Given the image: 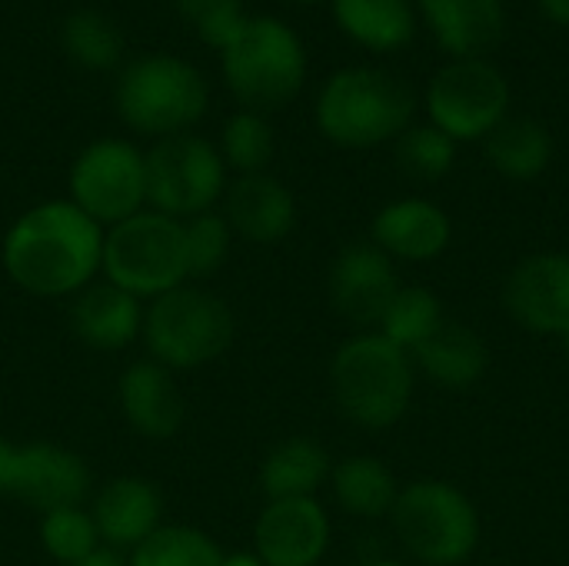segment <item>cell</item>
I'll return each instance as SVG.
<instances>
[{
	"label": "cell",
	"instance_id": "20",
	"mask_svg": "<svg viewBox=\"0 0 569 566\" xmlns=\"http://www.w3.org/2000/svg\"><path fill=\"white\" fill-rule=\"evenodd\" d=\"M160 494L153 484L140 477H120L113 480L93 507L97 534L113 547H140L153 530H160Z\"/></svg>",
	"mask_w": 569,
	"mask_h": 566
},
{
	"label": "cell",
	"instance_id": "9",
	"mask_svg": "<svg viewBox=\"0 0 569 566\" xmlns=\"http://www.w3.org/2000/svg\"><path fill=\"white\" fill-rule=\"evenodd\" d=\"M393 527L403 547L430 566L463 564L480 537L470 500L437 480L407 487L393 504Z\"/></svg>",
	"mask_w": 569,
	"mask_h": 566
},
{
	"label": "cell",
	"instance_id": "28",
	"mask_svg": "<svg viewBox=\"0 0 569 566\" xmlns=\"http://www.w3.org/2000/svg\"><path fill=\"white\" fill-rule=\"evenodd\" d=\"M220 157L227 167L243 173H263L273 157V130L263 113L237 110L227 117L220 133Z\"/></svg>",
	"mask_w": 569,
	"mask_h": 566
},
{
	"label": "cell",
	"instance_id": "33",
	"mask_svg": "<svg viewBox=\"0 0 569 566\" xmlns=\"http://www.w3.org/2000/svg\"><path fill=\"white\" fill-rule=\"evenodd\" d=\"M230 250V224L217 214H197L183 224L187 277H213Z\"/></svg>",
	"mask_w": 569,
	"mask_h": 566
},
{
	"label": "cell",
	"instance_id": "31",
	"mask_svg": "<svg viewBox=\"0 0 569 566\" xmlns=\"http://www.w3.org/2000/svg\"><path fill=\"white\" fill-rule=\"evenodd\" d=\"M457 160V140H450L433 123L407 127L397 137V163L413 180H440Z\"/></svg>",
	"mask_w": 569,
	"mask_h": 566
},
{
	"label": "cell",
	"instance_id": "27",
	"mask_svg": "<svg viewBox=\"0 0 569 566\" xmlns=\"http://www.w3.org/2000/svg\"><path fill=\"white\" fill-rule=\"evenodd\" d=\"M63 50L77 67L100 73V70H113L120 63L123 37L107 13L83 7L63 20Z\"/></svg>",
	"mask_w": 569,
	"mask_h": 566
},
{
	"label": "cell",
	"instance_id": "36",
	"mask_svg": "<svg viewBox=\"0 0 569 566\" xmlns=\"http://www.w3.org/2000/svg\"><path fill=\"white\" fill-rule=\"evenodd\" d=\"M540 13L557 23V27H569V0H537Z\"/></svg>",
	"mask_w": 569,
	"mask_h": 566
},
{
	"label": "cell",
	"instance_id": "7",
	"mask_svg": "<svg viewBox=\"0 0 569 566\" xmlns=\"http://www.w3.org/2000/svg\"><path fill=\"white\" fill-rule=\"evenodd\" d=\"M143 334L160 367L193 370L217 360L230 347L233 314L220 297L207 290L173 287L150 304Z\"/></svg>",
	"mask_w": 569,
	"mask_h": 566
},
{
	"label": "cell",
	"instance_id": "23",
	"mask_svg": "<svg viewBox=\"0 0 569 566\" xmlns=\"http://www.w3.org/2000/svg\"><path fill=\"white\" fill-rule=\"evenodd\" d=\"M420 367L443 387H473L487 370V347L483 340L460 327V324H440L417 350Z\"/></svg>",
	"mask_w": 569,
	"mask_h": 566
},
{
	"label": "cell",
	"instance_id": "1",
	"mask_svg": "<svg viewBox=\"0 0 569 566\" xmlns=\"http://www.w3.org/2000/svg\"><path fill=\"white\" fill-rule=\"evenodd\" d=\"M103 264V227L77 203L50 200L27 210L3 240V267L33 297L80 290Z\"/></svg>",
	"mask_w": 569,
	"mask_h": 566
},
{
	"label": "cell",
	"instance_id": "13",
	"mask_svg": "<svg viewBox=\"0 0 569 566\" xmlns=\"http://www.w3.org/2000/svg\"><path fill=\"white\" fill-rule=\"evenodd\" d=\"M253 537L257 557L267 566H313L327 550L330 524L313 497L270 500Z\"/></svg>",
	"mask_w": 569,
	"mask_h": 566
},
{
	"label": "cell",
	"instance_id": "5",
	"mask_svg": "<svg viewBox=\"0 0 569 566\" xmlns=\"http://www.w3.org/2000/svg\"><path fill=\"white\" fill-rule=\"evenodd\" d=\"M330 384L340 410L353 424L367 430H383L403 417L413 390V374L407 364V350L390 344L383 334H370L340 347L330 367Z\"/></svg>",
	"mask_w": 569,
	"mask_h": 566
},
{
	"label": "cell",
	"instance_id": "21",
	"mask_svg": "<svg viewBox=\"0 0 569 566\" xmlns=\"http://www.w3.org/2000/svg\"><path fill=\"white\" fill-rule=\"evenodd\" d=\"M373 237L383 254L407 260H430L450 240V220L430 200H397L373 220Z\"/></svg>",
	"mask_w": 569,
	"mask_h": 566
},
{
	"label": "cell",
	"instance_id": "24",
	"mask_svg": "<svg viewBox=\"0 0 569 566\" xmlns=\"http://www.w3.org/2000/svg\"><path fill=\"white\" fill-rule=\"evenodd\" d=\"M553 157V137L530 117H507L487 137V160L510 180H533Z\"/></svg>",
	"mask_w": 569,
	"mask_h": 566
},
{
	"label": "cell",
	"instance_id": "11",
	"mask_svg": "<svg viewBox=\"0 0 569 566\" xmlns=\"http://www.w3.org/2000/svg\"><path fill=\"white\" fill-rule=\"evenodd\" d=\"M70 203L100 227H117L140 214L147 203L143 153L120 137H103L83 147L70 167Z\"/></svg>",
	"mask_w": 569,
	"mask_h": 566
},
{
	"label": "cell",
	"instance_id": "15",
	"mask_svg": "<svg viewBox=\"0 0 569 566\" xmlns=\"http://www.w3.org/2000/svg\"><path fill=\"white\" fill-rule=\"evenodd\" d=\"M510 314L533 334L569 330V257L540 254L523 260L507 284Z\"/></svg>",
	"mask_w": 569,
	"mask_h": 566
},
{
	"label": "cell",
	"instance_id": "37",
	"mask_svg": "<svg viewBox=\"0 0 569 566\" xmlns=\"http://www.w3.org/2000/svg\"><path fill=\"white\" fill-rule=\"evenodd\" d=\"M73 566H127L117 554H110V550H97V554H90L87 560H80V564Z\"/></svg>",
	"mask_w": 569,
	"mask_h": 566
},
{
	"label": "cell",
	"instance_id": "22",
	"mask_svg": "<svg viewBox=\"0 0 569 566\" xmlns=\"http://www.w3.org/2000/svg\"><path fill=\"white\" fill-rule=\"evenodd\" d=\"M143 327L140 317V304L133 294L103 284L87 290L77 307H73V330L83 344L97 347V350H120L127 347L137 330Z\"/></svg>",
	"mask_w": 569,
	"mask_h": 566
},
{
	"label": "cell",
	"instance_id": "3",
	"mask_svg": "<svg viewBox=\"0 0 569 566\" xmlns=\"http://www.w3.org/2000/svg\"><path fill=\"white\" fill-rule=\"evenodd\" d=\"M307 47L280 17H247L220 50L223 83L240 110L270 113L297 100L307 83Z\"/></svg>",
	"mask_w": 569,
	"mask_h": 566
},
{
	"label": "cell",
	"instance_id": "12",
	"mask_svg": "<svg viewBox=\"0 0 569 566\" xmlns=\"http://www.w3.org/2000/svg\"><path fill=\"white\" fill-rule=\"evenodd\" d=\"M397 277L387 254L373 244L347 247L330 270V300L337 314L357 327L380 324L397 297Z\"/></svg>",
	"mask_w": 569,
	"mask_h": 566
},
{
	"label": "cell",
	"instance_id": "35",
	"mask_svg": "<svg viewBox=\"0 0 569 566\" xmlns=\"http://www.w3.org/2000/svg\"><path fill=\"white\" fill-rule=\"evenodd\" d=\"M17 460H20V447H13L10 440H0V497H13Z\"/></svg>",
	"mask_w": 569,
	"mask_h": 566
},
{
	"label": "cell",
	"instance_id": "38",
	"mask_svg": "<svg viewBox=\"0 0 569 566\" xmlns=\"http://www.w3.org/2000/svg\"><path fill=\"white\" fill-rule=\"evenodd\" d=\"M220 566H267L257 554H233V557H223Z\"/></svg>",
	"mask_w": 569,
	"mask_h": 566
},
{
	"label": "cell",
	"instance_id": "19",
	"mask_svg": "<svg viewBox=\"0 0 569 566\" xmlns=\"http://www.w3.org/2000/svg\"><path fill=\"white\" fill-rule=\"evenodd\" d=\"M333 23L347 40L370 53H397L417 37L413 0H330Z\"/></svg>",
	"mask_w": 569,
	"mask_h": 566
},
{
	"label": "cell",
	"instance_id": "30",
	"mask_svg": "<svg viewBox=\"0 0 569 566\" xmlns=\"http://www.w3.org/2000/svg\"><path fill=\"white\" fill-rule=\"evenodd\" d=\"M380 324L390 344H397L400 350H417L443 320H440L437 297L423 287H410V290H397Z\"/></svg>",
	"mask_w": 569,
	"mask_h": 566
},
{
	"label": "cell",
	"instance_id": "14",
	"mask_svg": "<svg viewBox=\"0 0 569 566\" xmlns=\"http://www.w3.org/2000/svg\"><path fill=\"white\" fill-rule=\"evenodd\" d=\"M437 47L450 60L487 57L507 33L503 0H413Z\"/></svg>",
	"mask_w": 569,
	"mask_h": 566
},
{
	"label": "cell",
	"instance_id": "4",
	"mask_svg": "<svg viewBox=\"0 0 569 566\" xmlns=\"http://www.w3.org/2000/svg\"><path fill=\"white\" fill-rule=\"evenodd\" d=\"M120 120L147 137H177L207 113L210 87L203 73L173 53H143L130 60L113 90Z\"/></svg>",
	"mask_w": 569,
	"mask_h": 566
},
{
	"label": "cell",
	"instance_id": "32",
	"mask_svg": "<svg viewBox=\"0 0 569 566\" xmlns=\"http://www.w3.org/2000/svg\"><path fill=\"white\" fill-rule=\"evenodd\" d=\"M40 540H43V550L53 560L73 566L87 560L90 554H97L100 534H97V524H93L90 514H83L80 507H63V510L43 514Z\"/></svg>",
	"mask_w": 569,
	"mask_h": 566
},
{
	"label": "cell",
	"instance_id": "18",
	"mask_svg": "<svg viewBox=\"0 0 569 566\" xmlns=\"http://www.w3.org/2000/svg\"><path fill=\"white\" fill-rule=\"evenodd\" d=\"M120 407L127 424L150 440H167L183 427L187 400L160 364H133L120 380Z\"/></svg>",
	"mask_w": 569,
	"mask_h": 566
},
{
	"label": "cell",
	"instance_id": "26",
	"mask_svg": "<svg viewBox=\"0 0 569 566\" xmlns=\"http://www.w3.org/2000/svg\"><path fill=\"white\" fill-rule=\"evenodd\" d=\"M333 490L353 517H383L397 504L393 474L373 457H350L333 470Z\"/></svg>",
	"mask_w": 569,
	"mask_h": 566
},
{
	"label": "cell",
	"instance_id": "10",
	"mask_svg": "<svg viewBox=\"0 0 569 566\" xmlns=\"http://www.w3.org/2000/svg\"><path fill=\"white\" fill-rule=\"evenodd\" d=\"M147 200L167 217H197L213 207L227 187V163L220 150L197 137L177 133L157 140L147 153Z\"/></svg>",
	"mask_w": 569,
	"mask_h": 566
},
{
	"label": "cell",
	"instance_id": "25",
	"mask_svg": "<svg viewBox=\"0 0 569 566\" xmlns=\"http://www.w3.org/2000/svg\"><path fill=\"white\" fill-rule=\"evenodd\" d=\"M330 460L327 450L313 440H287L263 460L260 484L270 500H303L327 480Z\"/></svg>",
	"mask_w": 569,
	"mask_h": 566
},
{
	"label": "cell",
	"instance_id": "17",
	"mask_svg": "<svg viewBox=\"0 0 569 566\" xmlns=\"http://www.w3.org/2000/svg\"><path fill=\"white\" fill-rule=\"evenodd\" d=\"M227 224L253 244H277L297 224L293 193L270 173H243L227 190Z\"/></svg>",
	"mask_w": 569,
	"mask_h": 566
},
{
	"label": "cell",
	"instance_id": "29",
	"mask_svg": "<svg viewBox=\"0 0 569 566\" xmlns=\"http://www.w3.org/2000/svg\"><path fill=\"white\" fill-rule=\"evenodd\" d=\"M213 540L190 527H160L137 550L130 566H220Z\"/></svg>",
	"mask_w": 569,
	"mask_h": 566
},
{
	"label": "cell",
	"instance_id": "8",
	"mask_svg": "<svg viewBox=\"0 0 569 566\" xmlns=\"http://www.w3.org/2000/svg\"><path fill=\"white\" fill-rule=\"evenodd\" d=\"M423 103L450 140H487L510 117V80L487 57L447 60L430 77Z\"/></svg>",
	"mask_w": 569,
	"mask_h": 566
},
{
	"label": "cell",
	"instance_id": "39",
	"mask_svg": "<svg viewBox=\"0 0 569 566\" xmlns=\"http://www.w3.org/2000/svg\"><path fill=\"white\" fill-rule=\"evenodd\" d=\"M290 3H303V7H310V3H330V0H290Z\"/></svg>",
	"mask_w": 569,
	"mask_h": 566
},
{
	"label": "cell",
	"instance_id": "2",
	"mask_svg": "<svg viewBox=\"0 0 569 566\" xmlns=\"http://www.w3.org/2000/svg\"><path fill=\"white\" fill-rule=\"evenodd\" d=\"M417 113V93L380 67H343L327 77L317 93L320 133L347 150L397 140Z\"/></svg>",
	"mask_w": 569,
	"mask_h": 566
},
{
	"label": "cell",
	"instance_id": "34",
	"mask_svg": "<svg viewBox=\"0 0 569 566\" xmlns=\"http://www.w3.org/2000/svg\"><path fill=\"white\" fill-rule=\"evenodd\" d=\"M173 7L183 17V23H190V30L217 53L247 20L240 0H173Z\"/></svg>",
	"mask_w": 569,
	"mask_h": 566
},
{
	"label": "cell",
	"instance_id": "16",
	"mask_svg": "<svg viewBox=\"0 0 569 566\" xmlns=\"http://www.w3.org/2000/svg\"><path fill=\"white\" fill-rule=\"evenodd\" d=\"M90 490V470L83 460L53 444L20 447L13 497L27 500L40 514H53L63 507H80Z\"/></svg>",
	"mask_w": 569,
	"mask_h": 566
},
{
	"label": "cell",
	"instance_id": "6",
	"mask_svg": "<svg viewBox=\"0 0 569 566\" xmlns=\"http://www.w3.org/2000/svg\"><path fill=\"white\" fill-rule=\"evenodd\" d=\"M113 287L133 297H160L187 277L183 257V224L157 214L140 210L123 224L110 227L103 237V264Z\"/></svg>",
	"mask_w": 569,
	"mask_h": 566
},
{
	"label": "cell",
	"instance_id": "40",
	"mask_svg": "<svg viewBox=\"0 0 569 566\" xmlns=\"http://www.w3.org/2000/svg\"><path fill=\"white\" fill-rule=\"evenodd\" d=\"M560 337H563V347H567V354H569V330L567 334H560Z\"/></svg>",
	"mask_w": 569,
	"mask_h": 566
}]
</instances>
